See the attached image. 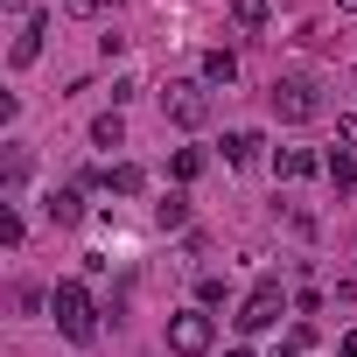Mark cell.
Wrapping results in <instances>:
<instances>
[{"instance_id":"obj_16","label":"cell","mask_w":357,"mask_h":357,"mask_svg":"<svg viewBox=\"0 0 357 357\" xmlns=\"http://www.w3.org/2000/svg\"><path fill=\"white\" fill-rule=\"evenodd\" d=\"M322 175H329V183H336V190H350V183H357V161H350V154L336 147V154L322 161Z\"/></svg>"},{"instance_id":"obj_14","label":"cell","mask_w":357,"mask_h":357,"mask_svg":"<svg viewBox=\"0 0 357 357\" xmlns=\"http://www.w3.org/2000/svg\"><path fill=\"white\" fill-rule=\"evenodd\" d=\"M0 175H8V190H22V183H29V147H8V154H0Z\"/></svg>"},{"instance_id":"obj_3","label":"cell","mask_w":357,"mask_h":357,"mask_svg":"<svg viewBox=\"0 0 357 357\" xmlns=\"http://www.w3.org/2000/svg\"><path fill=\"white\" fill-rule=\"evenodd\" d=\"M287 315V287L280 280H259L252 294H245V308H238V336H259V329H273Z\"/></svg>"},{"instance_id":"obj_23","label":"cell","mask_w":357,"mask_h":357,"mask_svg":"<svg viewBox=\"0 0 357 357\" xmlns=\"http://www.w3.org/2000/svg\"><path fill=\"white\" fill-rule=\"evenodd\" d=\"M336 8H343V15H357V0H336Z\"/></svg>"},{"instance_id":"obj_5","label":"cell","mask_w":357,"mask_h":357,"mask_svg":"<svg viewBox=\"0 0 357 357\" xmlns=\"http://www.w3.org/2000/svg\"><path fill=\"white\" fill-rule=\"evenodd\" d=\"M161 112H168L175 126H204V119H211V98H204V84H168V91H161Z\"/></svg>"},{"instance_id":"obj_18","label":"cell","mask_w":357,"mask_h":357,"mask_svg":"<svg viewBox=\"0 0 357 357\" xmlns=\"http://www.w3.org/2000/svg\"><path fill=\"white\" fill-rule=\"evenodd\" d=\"M197 301H204V308H218V301H225V280H218V273H204V280H197Z\"/></svg>"},{"instance_id":"obj_9","label":"cell","mask_w":357,"mask_h":357,"mask_svg":"<svg viewBox=\"0 0 357 357\" xmlns=\"http://www.w3.org/2000/svg\"><path fill=\"white\" fill-rule=\"evenodd\" d=\"M105 190H119V197H140V190H147V168H133V161L105 168Z\"/></svg>"},{"instance_id":"obj_20","label":"cell","mask_w":357,"mask_h":357,"mask_svg":"<svg viewBox=\"0 0 357 357\" xmlns=\"http://www.w3.org/2000/svg\"><path fill=\"white\" fill-rule=\"evenodd\" d=\"M336 140H357V112H343V119H336Z\"/></svg>"},{"instance_id":"obj_11","label":"cell","mask_w":357,"mask_h":357,"mask_svg":"<svg viewBox=\"0 0 357 357\" xmlns=\"http://www.w3.org/2000/svg\"><path fill=\"white\" fill-rule=\"evenodd\" d=\"M231 77H238V56L231 50H211L204 56V84H231Z\"/></svg>"},{"instance_id":"obj_10","label":"cell","mask_w":357,"mask_h":357,"mask_svg":"<svg viewBox=\"0 0 357 357\" xmlns=\"http://www.w3.org/2000/svg\"><path fill=\"white\" fill-rule=\"evenodd\" d=\"M84 218V197L77 190H50V225H77Z\"/></svg>"},{"instance_id":"obj_1","label":"cell","mask_w":357,"mask_h":357,"mask_svg":"<svg viewBox=\"0 0 357 357\" xmlns=\"http://www.w3.org/2000/svg\"><path fill=\"white\" fill-rule=\"evenodd\" d=\"M50 315H56V329H63L70 343H91V336H98V301H91V287H84V280H56Z\"/></svg>"},{"instance_id":"obj_24","label":"cell","mask_w":357,"mask_h":357,"mask_svg":"<svg viewBox=\"0 0 357 357\" xmlns=\"http://www.w3.org/2000/svg\"><path fill=\"white\" fill-rule=\"evenodd\" d=\"M273 357H301V350H294V343H287V350H273Z\"/></svg>"},{"instance_id":"obj_4","label":"cell","mask_w":357,"mask_h":357,"mask_svg":"<svg viewBox=\"0 0 357 357\" xmlns=\"http://www.w3.org/2000/svg\"><path fill=\"white\" fill-rule=\"evenodd\" d=\"M218 343V322L204 315V308H183V315H168V350L175 357H204Z\"/></svg>"},{"instance_id":"obj_19","label":"cell","mask_w":357,"mask_h":357,"mask_svg":"<svg viewBox=\"0 0 357 357\" xmlns=\"http://www.w3.org/2000/svg\"><path fill=\"white\" fill-rule=\"evenodd\" d=\"M63 8H70V15H105L112 0H63Z\"/></svg>"},{"instance_id":"obj_12","label":"cell","mask_w":357,"mask_h":357,"mask_svg":"<svg viewBox=\"0 0 357 357\" xmlns=\"http://www.w3.org/2000/svg\"><path fill=\"white\" fill-rule=\"evenodd\" d=\"M154 225H161V231H183V225H190V197H161Z\"/></svg>"},{"instance_id":"obj_22","label":"cell","mask_w":357,"mask_h":357,"mask_svg":"<svg viewBox=\"0 0 357 357\" xmlns=\"http://www.w3.org/2000/svg\"><path fill=\"white\" fill-rule=\"evenodd\" d=\"M225 357H252V350H245V343H231V350H225Z\"/></svg>"},{"instance_id":"obj_7","label":"cell","mask_w":357,"mask_h":357,"mask_svg":"<svg viewBox=\"0 0 357 357\" xmlns=\"http://www.w3.org/2000/svg\"><path fill=\"white\" fill-rule=\"evenodd\" d=\"M315 168H322V161H315L308 147H280V154H273V175H280V183H301V175H315Z\"/></svg>"},{"instance_id":"obj_17","label":"cell","mask_w":357,"mask_h":357,"mask_svg":"<svg viewBox=\"0 0 357 357\" xmlns=\"http://www.w3.org/2000/svg\"><path fill=\"white\" fill-rule=\"evenodd\" d=\"M168 168H175V183H190V175H197V168H204V154H197V147H183V154H175V161H168Z\"/></svg>"},{"instance_id":"obj_15","label":"cell","mask_w":357,"mask_h":357,"mask_svg":"<svg viewBox=\"0 0 357 357\" xmlns=\"http://www.w3.org/2000/svg\"><path fill=\"white\" fill-rule=\"evenodd\" d=\"M266 15H273L266 0H231V22H238V29H266Z\"/></svg>"},{"instance_id":"obj_13","label":"cell","mask_w":357,"mask_h":357,"mask_svg":"<svg viewBox=\"0 0 357 357\" xmlns=\"http://www.w3.org/2000/svg\"><path fill=\"white\" fill-rule=\"evenodd\" d=\"M91 140H98V147H119V140H126V119H119V112H98V119H91Z\"/></svg>"},{"instance_id":"obj_21","label":"cell","mask_w":357,"mask_h":357,"mask_svg":"<svg viewBox=\"0 0 357 357\" xmlns=\"http://www.w3.org/2000/svg\"><path fill=\"white\" fill-rule=\"evenodd\" d=\"M343 357H357V329H350V336H343Z\"/></svg>"},{"instance_id":"obj_8","label":"cell","mask_w":357,"mask_h":357,"mask_svg":"<svg viewBox=\"0 0 357 357\" xmlns=\"http://www.w3.org/2000/svg\"><path fill=\"white\" fill-rule=\"evenodd\" d=\"M259 147H266V140H259L252 126H238V133H225V161H231V168H245V161H259Z\"/></svg>"},{"instance_id":"obj_2","label":"cell","mask_w":357,"mask_h":357,"mask_svg":"<svg viewBox=\"0 0 357 357\" xmlns=\"http://www.w3.org/2000/svg\"><path fill=\"white\" fill-rule=\"evenodd\" d=\"M266 98H273V112H280L287 126L322 119V84H315V77H301V70H294V77H273V91H266Z\"/></svg>"},{"instance_id":"obj_6","label":"cell","mask_w":357,"mask_h":357,"mask_svg":"<svg viewBox=\"0 0 357 357\" xmlns=\"http://www.w3.org/2000/svg\"><path fill=\"white\" fill-rule=\"evenodd\" d=\"M43 36H50V15H43V8H29V15H22V29H15V50H8V63H15V70H29V63L43 56Z\"/></svg>"}]
</instances>
